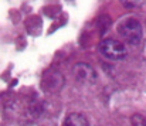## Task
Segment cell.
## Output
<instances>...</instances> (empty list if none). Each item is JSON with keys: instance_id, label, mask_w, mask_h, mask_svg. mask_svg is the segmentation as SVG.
I'll list each match as a JSON object with an SVG mask.
<instances>
[{"instance_id": "obj_4", "label": "cell", "mask_w": 146, "mask_h": 126, "mask_svg": "<svg viewBox=\"0 0 146 126\" xmlns=\"http://www.w3.org/2000/svg\"><path fill=\"white\" fill-rule=\"evenodd\" d=\"M72 74L80 82L85 84H94L97 81V72L95 70L87 64V62H77L72 67Z\"/></svg>"}, {"instance_id": "obj_3", "label": "cell", "mask_w": 146, "mask_h": 126, "mask_svg": "<svg viewBox=\"0 0 146 126\" xmlns=\"http://www.w3.org/2000/svg\"><path fill=\"white\" fill-rule=\"evenodd\" d=\"M64 75L55 68H48L41 77V88L50 94L58 92L64 86Z\"/></svg>"}, {"instance_id": "obj_6", "label": "cell", "mask_w": 146, "mask_h": 126, "mask_svg": "<svg viewBox=\"0 0 146 126\" xmlns=\"http://www.w3.org/2000/svg\"><path fill=\"white\" fill-rule=\"evenodd\" d=\"M132 125L133 126H146V118L142 115H133L132 116Z\"/></svg>"}, {"instance_id": "obj_5", "label": "cell", "mask_w": 146, "mask_h": 126, "mask_svg": "<svg viewBox=\"0 0 146 126\" xmlns=\"http://www.w3.org/2000/svg\"><path fill=\"white\" fill-rule=\"evenodd\" d=\"M62 126H90V125H88V121H87V118L84 115H81V113H70V115H67Z\"/></svg>"}, {"instance_id": "obj_1", "label": "cell", "mask_w": 146, "mask_h": 126, "mask_svg": "<svg viewBox=\"0 0 146 126\" xmlns=\"http://www.w3.org/2000/svg\"><path fill=\"white\" fill-rule=\"evenodd\" d=\"M119 36L131 45H139L142 41V26L136 19H126L118 24Z\"/></svg>"}, {"instance_id": "obj_2", "label": "cell", "mask_w": 146, "mask_h": 126, "mask_svg": "<svg viewBox=\"0 0 146 126\" xmlns=\"http://www.w3.org/2000/svg\"><path fill=\"white\" fill-rule=\"evenodd\" d=\"M98 50L102 57L112 61H119L126 57V47L115 38H105L99 42Z\"/></svg>"}]
</instances>
